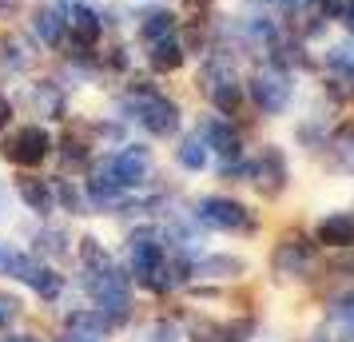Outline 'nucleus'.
Instances as JSON below:
<instances>
[{"label":"nucleus","mask_w":354,"mask_h":342,"mask_svg":"<svg viewBox=\"0 0 354 342\" xmlns=\"http://www.w3.org/2000/svg\"><path fill=\"white\" fill-rule=\"evenodd\" d=\"M120 108H124V115L140 120V124H144L151 135H160V140H167V135L179 131V104L167 99L163 92H156L147 80L131 84V92L120 99Z\"/></svg>","instance_id":"1"},{"label":"nucleus","mask_w":354,"mask_h":342,"mask_svg":"<svg viewBox=\"0 0 354 342\" xmlns=\"http://www.w3.org/2000/svg\"><path fill=\"white\" fill-rule=\"evenodd\" d=\"M84 291L92 294L96 310L112 326H120L128 319V275H120L112 263L100 267V271H88V275H84Z\"/></svg>","instance_id":"2"},{"label":"nucleus","mask_w":354,"mask_h":342,"mask_svg":"<svg viewBox=\"0 0 354 342\" xmlns=\"http://www.w3.org/2000/svg\"><path fill=\"white\" fill-rule=\"evenodd\" d=\"M203 96L211 99L215 112H223V115H231L243 104V84L235 76L231 56H223V52H211L207 56V64H203Z\"/></svg>","instance_id":"3"},{"label":"nucleus","mask_w":354,"mask_h":342,"mask_svg":"<svg viewBox=\"0 0 354 342\" xmlns=\"http://www.w3.org/2000/svg\"><path fill=\"white\" fill-rule=\"evenodd\" d=\"M52 151V135L40 124H28V128H17L4 135V144H0V155L8 163H17V167H36V163H44Z\"/></svg>","instance_id":"4"},{"label":"nucleus","mask_w":354,"mask_h":342,"mask_svg":"<svg viewBox=\"0 0 354 342\" xmlns=\"http://www.w3.org/2000/svg\"><path fill=\"white\" fill-rule=\"evenodd\" d=\"M247 88H251L255 108H259V112H267V115H279V112H283V108L290 104V92H295V84H290L287 68H279V64L259 68Z\"/></svg>","instance_id":"5"},{"label":"nucleus","mask_w":354,"mask_h":342,"mask_svg":"<svg viewBox=\"0 0 354 342\" xmlns=\"http://www.w3.org/2000/svg\"><path fill=\"white\" fill-rule=\"evenodd\" d=\"M271 271L279 278H306L315 271V243L303 235H283L271 251Z\"/></svg>","instance_id":"6"},{"label":"nucleus","mask_w":354,"mask_h":342,"mask_svg":"<svg viewBox=\"0 0 354 342\" xmlns=\"http://www.w3.org/2000/svg\"><path fill=\"white\" fill-rule=\"evenodd\" d=\"M195 219L203 223V227H215V231H251V211L243 207L239 199H227V196H207L199 199V207H195Z\"/></svg>","instance_id":"7"},{"label":"nucleus","mask_w":354,"mask_h":342,"mask_svg":"<svg viewBox=\"0 0 354 342\" xmlns=\"http://www.w3.org/2000/svg\"><path fill=\"white\" fill-rule=\"evenodd\" d=\"M251 180H255V187H259L263 199H279L283 191H287V183H290L287 155H283L274 144H267L263 151H259V160L251 163Z\"/></svg>","instance_id":"8"},{"label":"nucleus","mask_w":354,"mask_h":342,"mask_svg":"<svg viewBox=\"0 0 354 342\" xmlns=\"http://www.w3.org/2000/svg\"><path fill=\"white\" fill-rule=\"evenodd\" d=\"M199 135L207 140V151H219V175H235V171H239L243 144H239V135L231 131V124H223V120H207V124L199 128Z\"/></svg>","instance_id":"9"},{"label":"nucleus","mask_w":354,"mask_h":342,"mask_svg":"<svg viewBox=\"0 0 354 342\" xmlns=\"http://www.w3.org/2000/svg\"><path fill=\"white\" fill-rule=\"evenodd\" d=\"M64 28L72 32V40H80V44H96L100 32H104V20H100L88 4L72 0V4L64 8Z\"/></svg>","instance_id":"10"},{"label":"nucleus","mask_w":354,"mask_h":342,"mask_svg":"<svg viewBox=\"0 0 354 342\" xmlns=\"http://www.w3.org/2000/svg\"><path fill=\"white\" fill-rule=\"evenodd\" d=\"M315 239L326 247H335V251H342V247H354V211H335L326 215L319 223V231H315Z\"/></svg>","instance_id":"11"},{"label":"nucleus","mask_w":354,"mask_h":342,"mask_svg":"<svg viewBox=\"0 0 354 342\" xmlns=\"http://www.w3.org/2000/svg\"><path fill=\"white\" fill-rule=\"evenodd\" d=\"M32 36L44 44V48H60L64 44V36H68V28H64V12L60 8H36L32 12Z\"/></svg>","instance_id":"12"},{"label":"nucleus","mask_w":354,"mask_h":342,"mask_svg":"<svg viewBox=\"0 0 354 342\" xmlns=\"http://www.w3.org/2000/svg\"><path fill=\"white\" fill-rule=\"evenodd\" d=\"M187 271L195 278H239L247 271V263L239 255H199Z\"/></svg>","instance_id":"13"},{"label":"nucleus","mask_w":354,"mask_h":342,"mask_svg":"<svg viewBox=\"0 0 354 342\" xmlns=\"http://www.w3.org/2000/svg\"><path fill=\"white\" fill-rule=\"evenodd\" d=\"M144 48H147V64L156 68V72H176L187 60V48H183L179 36H163V40H151Z\"/></svg>","instance_id":"14"},{"label":"nucleus","mask_w":354,"mask_h":342,"mask_svg":"<svg viewBox=\"0 0 354 342\" xmlns=\"http://www.w3.org/2000/svg\"><path fill=\"white\" fill-rule=\"evenodd\" d=\"M17 196L28 203V211L36 215H48L56 207V191H52L48 180H40V175H20L17 180Z\"/></svg>","instance_id":"15"},{"label":"nucleus","mask_w":354,"mask_h":342,"mask_svg":"<svg viewBox=\"0 0 354 342\" xmlns=\"http://www.w3.org/2000/svg\"><path fill=\"white\" fill-rule=\"evenodd\" d=\"M326 147H330V160H335L338 171H342V175H354V120L338 124V128L330 131Z\"/></svg>","instance_id":"16"},{"label":"nucleus","mask_w":354,"mask_h":342,"mask_svg":"<svg viewBox=\"0 0 354 342\" xmlns=\"http://www.w3.org/2000/svg\"><path fill=\"white\" fill-rule=\"evenodd\" d=\"M64 330H76V334H88V339H108V330H112V323L100 314V310H72L64 319Z\"/></svg>","instance_id":"17"},{"label":"nucleus","mask_w":354,"mask_h":342,"mask_svg":"<svg viewBox=\"0 0 354 342\" xmlns=\"http://www.w3.org/2000/svg\"><path fill=\"white\" fill-rule=\"evenodd\" d=\"M32 104L40 115H52V120H64V92L56 80H40L32 88Z\"/></svg>","instance_id":"18"},{"label":"nucleus","mask_w":354,"mask_h":342,"mask_svg":"<svg viewBox=\"0 0 354 342\" xmlns=\"http://www.w3.org/2000/svg\"><path fill=\"white\" fill-rule=\"evenodd\" d=\"M163 36H179L176 32V17H171V12H163V8L144 12V20H140V40L151 44V40H163Z\"/></svg>","instance_id":"19"},{"label":"nucleus","mask_w":354,"mask_h":342,"mask_svg":"<svg viewBox=\"0 0 354 342\" xmlns=\"http://www.w3.org/2000/svg\"><path fill=\"white\" fill-rule=\"evenodd\" d=\"M176 160H179V167H187V171H203V167H207V140H203L199 131L187 135V140L176 147Z\"/></svg>","instance_id":"20"},{"label":"nucleus","mask_w":354,"mask_h":342,"mask_svg":"<svg viewBox=\"0 0 354 342\" xmlns=\"http://www.w3.org/2000/svg\"><path fill=\"white\" fill-rule=\"evenodd\" d=\"M28 287H32L40 298H48V303H52V298H60V291H64V278L56 275L52 267H44V263H40L32 275H28Z\"/></svg>","instance_id":"21"},{"label":"nucleus","mask_w":354,"mask_h":342,"mask_svg":"<svg viewBox=\"0 0 354 342\" xmlns=\"http://www.w3.org/2000/svg\"><path fill=\"white\" fill-rule=\"evenodd\" d=\"M32 243H36V251H40V255H48V259H64V255H68V235L60 227H44Z\"/></svg>","instance_id":"22"},{"label":"nucleus","mask_w":354,"mask_h":342,"mask_svg":"<svg viewBox=\"0 0 354 342\" xmlns=\"http://www.w3.org/2000/svg\"><path fill=\"white\" fill-rule=\"evenodd\" d=\"M80 263H84V271H100V267H108V251H104V243H100L96 235H84L80 239Z\"/></svg>","instance_id":"23"},{"label":"nucleus","mask_w":354,"mask_h":342,"mask_svg":"<svg viewBox=\"0 0 354 342\" xmlns=\"http://www.w3.org/2000/svg\"><path fill=\"white\" fill-rule=\"evenodd\" d=\"M326 64L335 68L338 76L354 80V40H346V44H335V48L326 52Z\"/></svg>","instance_id":"24"},{"label":"nucleus","mask_w":354,"mask_h":342,"mask_svg":"<svg viewBox=\"0 0 354 342\" xmlns=\"http://www.w3.org/2000/svg\"><path fill=\"white\" fill-rule=\"evenodd\" d=\"M52 191H56V199H60V203H64L72 215H88V199H84V191L76 187V183L64 180L60 187H52Z\"/></svg>","instance_id":"25"},{"label":"nucleus","mask_w":354,"mask_h":342,"mask_svg":"<svg viewBox=\"0 0 354 342\" xmlns=\"http://www.w3.org/2000/svg\"><path fill=\"white\" fill-rule=\"evenodd\" d=\"M183 334H179L176 323H167V319H156V323L144 326V334H140V342H179Z\"/></svg>","instance_id":"26"},{"label":"nucleus","mask_w":354,"mask_h":342,"mask_svg":"<svg viewBox=\"0 0 354 342\" xmlns=\"http://www.w3.org/2000/svg\"><path fill=\"white\" fill-rule=\"evenodd\" d=\"M330 319H335V323H342L346 330H354V291L338 294L335 303H330Z\"/></svg>","instance_id":"27"},{"label":"nucleus","mask_w":354,"mask_h":342,"mask_svg":"<svg viewBox=\"0 0 354 342\" xmlns=\"http://www.w3.org/2000/svg\"><path fill=\"white\" fill-rule=\"evenodd\" d=\"M192 342H227V326L199 319V323L192 326Z\"/></svg>","instance_id":"28"},{"label":"nucleus","mask_w":354,"mask_h":342,"mask_svg":"<svg viewBox=\"0 0 354 342\" xmlns=\"http://www.w3.org/2000/svg\"><path fill=\"white\" fill-rule=\"evenodd\" d=\"M0 64L4 68H24L28 64V52L20 48L17 40H0Z\"/></svg>","instance_id":"29"},{"label":"nucleus","mask_w":354,"mask_h":342,"mask_svg":"<svg viewBox=\"0 0 354 342\" xmlns=\"http://www.w3.org/2000/svg\"><path fill=\"white\" fill-rule=\"evenodd\" d=\"M20 319V298L17 294H0V326L17 323Z\"/></svg>","instance_id":"30"},{"label":"nucleus","mask_w":354,"mask_h":342,"mask_svg":"<svg viewBox=\"0 0 354 342\" xmlns=\"http://www.w3.org/2000/svg\"><path fill=\"white\" fill-rule=\"evenodd\" d=\"M338 17H342V24L354 32V0H346V4H338Z\"/></svg>","instance_id":"31"},{"label":"nucleus","mask_w":354,"mask_h":342,"mask_svg":"<svg viewBox=\"0 0 354 342\" xmlns=\"http://www.w3.org/2000/svg\"><path fill=\"white\" fill-rule=\"evenodd\" d=\"M56 342H100V339H88V334H76V330H64Z\"/></svg>","instance_id":"32"},{"label":"nucleus","mask_w":354,"mask_h":342,"mask_svg":"<svg viewBox=\"0 0 354 342\" xmlns=\"http://www.w3.org/2000/svg\"><path fill=\"white\" fill-rule=\"evenodd\" d=\"M279 8H287V12H303L306 8V0H274Z\"/></svg>","instance_id":"33"},{"label":"nucleus","mask_w":354,"mask_h":342,"mask_svg":"<svg viewBox=\"0 0 354 342\" xmlns=\"http://www.w3.org/2000/svg\"><path fill=\"white\" fill-rule=\"evenodd\" d=\"M8 259H12V247L0 243V275H4V267H8Z\"/></svg>","instance_id":"34"},{"label":"nucleus","mask_w":354,"mask_h":342,"mask_svg":"<svg viewBox=\"0 0 354 342\" xmlns=\"http://www.w3.org/2000/svg\"><path fill=\"white\" fill-rule=\"evenodd\" d=\"M8 215V187H0V219Z\"/></svg>","instance_id":"35"},{"label":"nucleus","mask_w":354,"mask_h":342,"mask_svg":"<svg viewBox=\"0 0 354 342\" xmlns=\"http://www.w3.org/2000/svg\"><path fill=\"white\" fill-rule=\"evenodd\" d=\"M8 115H12V108H4V99H0V128L8 124Z\"/></svg>","instance_id":"36"},{"label":"nucleus","mask_w":354,"mask_h":342,"mask_svg":"<svg viewBox=\"0 0 354 342\" xmlns=\"http://www.w3.org/2000/svg\"><path fill=\"white\" fill-rule=\"evenodd\" d=\"M4 342H36V339H28V334H17V339H4Z\"/></svg>","instance_id":"37"},{"label":"nucleus","mask_w":354,"mask_h":342,"mask_svg":"<svg viewBox=\"0 0 354 342\" xmlns=\"http://www.w3.org/2000/svg\"><path fill=\"white\" fill-rule=\"evenodd\" d=\"M4 8H12V0H0V12H4Z\"/></svg>","instance_id":"38"},{"label":"nucleus","mask_w":354,"mask_h":342,"mask_svg":"<svg viewBox=\"0 0 354 342\" xmlns=\"http://www.w3.org/2000/svg\"><path fill=\"white\" fill-rule=\"evenodd\" d=\"M346 267H351V271H354V259H351V263H346Z\"/></svg>","instance_id":"39"},{"label":"nucleus","mask_w":354,"mask_h":342,"mask_svg":"<svg viewBox=\"0 0 354 342\" xmlns=\"http://www.w3.org/2000/svg\"><path fill=\"white\" fill-rule=\"evenodd\" d=\"M346 342H354V330H351V339H346Z\"/></svg>","instance_id":"40"}]
</instances>
